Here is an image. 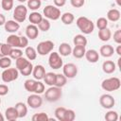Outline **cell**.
Segmentation results:
<instances>
[{
	"instance_id": "36",
	"label": "cell",
	"mask_w": 121,
	"mask_h": 121,
	"mask_svg": "<svg viewBox=\"0 0 121 121\" xmlns=\"http://www.w3.org/2000/svg\"><path fill=\"white\" fill-rule=\"evenodd\" d=\"M10 65H11V59L9 56L0 58V68L6 69V68H9Z\"/></svg>"
},
{
	"instance_id": "42",
	"label": "cell",
	"mask_w": 121,
	"mask_h": 121,
	"mask_svg": "<svg viewBox=\"0 0 121 121\" xmlns=\"http://www.w3.org/2000/svg\"><path fill=\"white\" fill-rule=\"evenodd\" d=\"M96 26L98 29H103L108 27V20L105 17H100L96 20Z\"/></svg>"
},
{
	"instance_id": "33",
	"label": "cell",
	"mask_w": 121,
	"mask_h": 121,
	"mask_svg": "<svg viewBox=\"0 0 121 121\" xmlns=\"http://www.w3.org/2000/svg\"><path fill=\"white\" fill-rule=\"evenodd\" d=\"M50 26H51L50 22H49V20L46 19V18H43L42 21L38 24V28H39V30L43 31V32L48 31V30L50 29Z\"/></svg>"
},
{
	"instance_id": "38",
	"label": "cell",
	"mask_w": 121,
	"mask_h": 121,
	"mask_svg": "<svg viewBox=\"0 0 121 121\" xmlns=\"http://www.w3.org/2000/svg\"><path fill=\"white\" fill-rule=\"evenodd\" d=\"M75 118H76L75 112L71 109H69V110L66 109V111L64 112V116H63V121H73V120H75Z\"/></svg>"
},
{
	"instance_id": "12",
	"label": "cell",
	"mask_w": 121,
	"mask_h": 121,
	"mask_svg": "<svg viewBox=\"0 0 121 121\" xmlns=\"http://www.w3.org/2000/svg\"><path fill=\"white\" fill-rule=\"evenodd\" d=\"M39 35V28L36 25H28L26 27V36L27 37V39L30 40H35Z\"/></svg>"
},
{
	"instance_id": "58",
	"label": "cell",
	"mask_w": 121,
	"mask_h": 121,
	"mask_svg": "<svg viewBox=\"0 0 121 121\" xmlns=\"http://www.w3.org/2000/svg\"><path fill=\"white\" fill-rule=\"evenodd\" d=\"M0 8H1V3H0Z\"/></svg>"
},
{
	"instance_id": "11",
	"label": "cell",
	"mask_w": 121,
	"mask_h": 121,
	"mask_svg": "<svg viewBox=\"0 0 121 121\" xmlns=\"http://www.w3.org/2000/svg\"><path fill=\"white\" fill-rule=\"evenodd\" d=\"M62 74L67 78H74L78 74V67L74 63H66L62 65Z\"/></svg>"
},
{
	"instance_id": "48",
	"label": "cell",
	"mask_w": 121,
	"mask_h": 121,
	"mask_svg": "<svg viewBox=\"0 0 121 121\" xmlns=\"http://www.w3.org/2000/svg\"><path fill=\"white\" fill-rule=\"evenodd\" d=\"M21 37V43H20V48H26L28 45V39L26 36H20Z\"/></svg>"
},
{
	"instance_id": "45",
	"label": "cell",
	"mask_w": 121,
	"mask_h": 121,
	"mask_svg": "<svg viewBox=\"0 0 121 121\" xmlns=\"http://www.w3.org/2000/svg\"><path fill=\"white\" fill-rule=\"evenodd\" d=\"M45 90V87H44V84L41 81V80H37V85H36V88H35V91H34V94H38V95H41L44 92Z\"/></svg>"
},
{
	"instance_id": "50",
	"label": "cell",
	"mask_w": 121,
	"mask_h": 121,
	"mask_svg": "<svg viewBox=\"0 0 121 121\" xmlns=\"http://www.w3.org/2000/svg\"><path fill=\"white\" fill-rule=\"evenodd\" d=\"M53 1H54V6H56L58 8L63 7L66 3V0H53Z\"/></svg>"
},
{
	"instance_id": "19",
	"label": "cell",
	"mask_w": 121,
	"mask_h": 121,
	"mask_svg": "<svg viewBox=\"0 0 121 121\" xmlns=\"http://www.w3.org/2000/svg\"><path fill=\"white\" fill-rule=\"evenodd\" d=\"M116 69V65L112 60H105L102 63V70L105 74H112Z\"/></svg>"
},
{
	"instance_id": "15",
	"label": "cell",
	"mask_w": 121,
	"mask_h": 121,
	"mask_svg": "<svg viewBox=\"0 0 121 121\" xmlns=\"http://www.w3.org/2000/svg\"><path fill=\"white\" fill-rule=\"evenodd\" d=\"M85 58L86 60L91 63H95L99 60V53L95 49H89L85 52Z\"/></svg>"
},
{
	"instance_id": "8",
	"label": "cell",
	"mask_w": 121,
	"mask_h": 121,
	"mask_svg": "<svg viewBox=\"0 0 121 121\" xmlns=\"http://www.w3.org/2000/svg\"><path fill=\"white\" fill-rule=\"evenodd\" d=\"M48 57V64L53 69H60L63 65V60L58 52H50Z\"/></svg>"
},
{
	"instance_id": "52",
	"label": "cell",
	"mask_w": 121,
	"mask_h": 121,
	"mask_svg": "<svg viewBox=\"0 0 121 121\" xmlns=\"http://www.w3.org/2000/svg\"><path fill=\"white\" fill-rule=\"evenodd\" d=\"M114 52L120 57L121 56V45L119 44V45H117V47H116V49H114Z\"/></svg>"
},
{
	"instance_id": "28",
	"label": "cell",
	"mask_w": 121,
	"mask_h": 121,
	"mask_svg": "<svg viewBox=\"0 0 121 121\" xmlns=\"http://www.w3.org/2000/svg\"><path fill=\"white\" fill-rule=\"evenodd\" d=\"M36 85H37V79H35V78L34 79H31V78L26 79L25 81V83H24L25 89L27 92H29V93H34L35 88H36Z\"/></svg>"
},
{
	"instance_id": "20",
	"label": "cell",
	"mask_w": 121,
	"mask_h": 121,
	"mask_svg": "<svg viewBox=\"0 0 121 121\" xmlns=\"http://www.w3.org/2000/svg\"><path fill=\"white\" fill-rule=\"evenodd\" d=\"M59 54L60 56L66 57L72 54V47L67 43H61L59 46Z\"/></svg>"
},
{
	"instance_id": "3",
	"label": "cell",
	"mask_w": 121,
	"mask_h": 121,
	"mask_svg": "<svg viewBox=\"0 0 121 121\" xmlns=\"http://www.w3.org/2000/svg\"><path fill=\"white\" fill-rule=\"evenodd\" d=\"M62 96L61 88L57 87L55 85L50 86L44 93V98L48 102H56Z\"/></svg>"
},
{
	"instance_id": "23",
	"label": "cell",
	"mask_w": 121,
	"mask_h": 121,
	"mask_svg": "<svg viewBox=\"0 0 121 121\" xmlns=\"http://www.w3.org/2000/svg\"><path fill=\"white\" fill-rule=\"evenodd\" d=\"M98 38L102 42H108L112 38V31H111V29H109L108 27L103 28V29H99V31H98Z\"/></svg>"
},
{
	"instance_id": "13",
	"label": "cell",
	"mask_w": 121,
	"mask_h": 121,
	"mask_svg": "<svg viewBox=\"0 0 121 121\" xmlns=\"http://www.w3.org/2000/svg\"><path fill=\"white\" fill-rule=\"evenodd\" d=\"M45 68L42 65V64H37L35 66H33V70H32V75L33 78L37 80H41L43 78L44 75H45Z\"/></svg>"
},
{
	"instance_id": "41",
	"label": "cell",
	"mask_w": 121,
	"mask_h": 121,
	"mask_svg": "<svg viewBox=\"0 0 121 121\" xmlns=\"http://www.w3.org/2000/svg\"><path fill=\"white\" fill-rule=\"evenodd\" d=\"M66 109L64 107H59L55 110V116L56 119L60 120V121H63V116H64V112H65Z\"/></svg>"
},
{
	"instance_id": "18",
	"label": "cell",
	"mask_w": 121,
	"mask_h": 121,
	"mask_svg": "<svg viewBox=\"0 0 121 121\" xmlns=\"http://www.w3.org/2000/svg\"><path fill=\"white\" fill-rule=\"evenodd\" d=\"M99 53L102 57L104 58H110L113 55L114 53V48L111 45V44H105V45H102L99 49Z\"/></svg>"
},
{
	"instance_id": "25",
	"label": "cell",
	"mask_w": 121,
	"mask_h": 121,
	"mask_svg": "<svg viewBox=\"0 0 121 121\" xmlns=\"http://www.w3.org/2000/svg\"><path fill=\"white\" fill-rule=\"evenodd\" d=\"M86 52L85 46H79V45H75V47L72 49V54L76 59H81L84 57Z\"/></svg>"
},
{
	"instance_id": "46",
	"label": "cell",
	"mask_w": 121,
	"mask_h": 121,
	"mask_svg": "<svg viewBox=\"0 0 121 121\" xmlns=\"http://www.w3.org/2000/svg\"><path fill=\"white\" fill-rule=\"evenodd\" d=\"M72 7L74 8H81L85 4V0H70Z\"/></svg>"
},
{
	"instance_id": "22",
	"label": "cell",
	"mask_w": 121,
	"mask_h": 121,
	"mask_svg": "<svg viewBox=\"0 0 121 121\" xmlns=\"http://www.w3.org/2000/svg\"><path fill=\"white\" fill-rule=\"evenodd\" d=\"M120 11L117 9H111L107 12V20L111 22H117L120 19Z\"/></svg>"
},
{
	"instance_id": "55",
	"label": "cell",
	"mask_w": 121,
	"mask_h": 121,
	"mask_svg": "<svg viewBox=\"0 0 121 121\" xmlns=\"http://www.w3.org/2000/svg\"><path fill=\"white\" fill-rule=\"evenodd\" d=\"M1 57H3V55H2V52H1V43H0V58Z\"/></svg>"
},
{
	"instance_id": "34",
	"label": "cell",
	"mask_w": 121,
	"mask_h": 121,
	"mask_svg": "<svg viewBox=\"0 0 121 121\" xmlns=\"http://www.w3.org/2000/svg\"><path fill=\"white\" fill-rule=\"evenodd\" d=\"M42 5V0H27V9L36 11L40 9Z\"/></svg>"
},
{
	"instance_id": "53",
	"label": "cell",
	"mask_w": 121,
	"mask_h": 121,
	"mask_svg": "<svg viewBox=\"0 0 121 121\" xmlns=\"http://www.w3.org/2000/svg\"><path fill=\"white\" fill-rule=\"evenodd\" d=\"M115 3L118 7H121V0H115Z\"/></svg>"
},
{
	"instance_id": "7",
	"label": "cell",
	"mask_w": 121,
	"mask_h": 121,
	"mask_svg": "<svg viewBox=\"0 0 121 121\" xmlns=\"http://www.w3.org/2000/svg\"><path fill=\"white\" fill-rule=\"evenodd\" d=\"M27 15V7L20 4L15 7L13 11V19L18 23H23L26 19Z\"/></svg>"
},
{
	"instance_id": "59",
	"label": "cell",
	"mask_w": 121,
	"mask_h": 121,
	"mask_svg": "<svg viewBox=\"0 0 121 121\" xmlns=\"http://www.w3.org/2000/svg\"><path fill=\"white\" fill-rule=\"evenodd\" d=\"M43 1H47V0H43Z\"/></svg>"
},
{
	"instance_id": "9",
	"label": "cell",
	"mask_w": 121,
	"mask_h": 121,
	"mask_svg": "<svg viewBox=\"0 0 121 121\" xmlns=\"http://www.w3.org/2000/svg\"><path fill=\"white\" fill-rule=\"evenodd\" d=\"M99 104L102 108L110 110L114 106L115 100L112 95H111L109 94H104L99 97Z\"/></svg>"
},
{
	"instance_id": "31",
	"label": "cell",
	"mask_w": 121,
	"mask_h": 121,
	"mask_svg": "<svg viewBox=\"0 0 121 121\" xmlns=\"http://www.w3.org/2000/svg\"><path fill=\"white\" fill-rule=\"evenodd\" d=\"M29 60H27L26 58H24L23 56L20 57L19 59L15 60V64H16V68L18 71H21L23 68H25L28 63H29Z\"/></svg>"
},
{
	"instance_id": "21",
	"label": "cell",
	"mask_w": 121,
	"mask_h": 121,
	"mask_svg": "<svg viewBox=\"0 0 121 121\" xmlns=\"http://www.w3.org/2000/svg\"><path fill=\"white\" fill-rule=\"evenodd\" d=\"M14 107L17 110L19 118H23L27 114V106L24 102H17Z\"/></svg>"
},
{
	"instance_id": "5",
	"label": "cell",
	"mask_w": 121,
	"mask_h": 121,
	"mask_svg": "<svg viewBox=\"0 0 121 121\" xmlns=\"http://www.w3.org/2000/svg\"><path fill=\"white\" fill-rule=\"evenodd\" d=\"M19 77V71L17 68H6L1 74V78L5 83H9L14 81Z\"/></svg>"
},
{
	"instance_id": "30",
	"label": "cell",
	"mask_w": 121,
	"mask_h": 121,
	"mask_svg": "<svg viewBox=\"0 0 121 121\" xmlns=\"http://www.w3.org/2000/svg\"><path fill=\"white\" fill-rule=\"evenodd\" d=\"M60 20L64 25H71L75 20V16L71 12H64L60 15Z\"/></svg>"
},
{
	"instance_id": "27",
	"label": "cell",
	"mask_w": 121,
	"mask_h": 121,
	"mask_svg": "<svg viewBox=\"0 0 121 121\" xmlns=\"http://www.w3.org/2000/svg\"><path fill=\"white\" fill-rule=\"evenodd\" d=\"M43 81L46 85L48 86H53L55 85V81H56V74L53 72H48L45 73L44 77H43Z\"/></svg>"
},
{
	"instance_id": "32",
	"label": "cell",
	"mask_w": 121,
	"mask_h": 121,
	"mask_svg": "<svg viewBox=\"0 0 121 121\" xmlns=\"http://www.w3.org/2000/svg\"><path fill=\"white\" fill-rule=\"evenodd\" d=\"M67 82V78L63 74H56V81H55V86L62 88Z\"/></svg>"
},
{
	"instance_id": "56",
	"label": "cell",
	"mask_w": 121,
	"mask_h": 121,
	"mask_svg": "<svg viewBox=\"0 0 121 121\" xmlns=\"http://www.w3.org/2000/svg\"><path fill=\"white\" fill-rule=\"evenodd\" d=\"M18 1H19L20 3H25V2H26L27 0H18Z\"/></svg>"
},
{
	"instance_id": "6",
	"label": "cell",
	"mask_w": 121,
	"mask_h": 121,
	"mask_svg": "<svg viewBox=\"0 0 121 121\" xmlns=\"http://www.w3.org/2000/svg\"><path fill=\"white\" fill-rule=\"evenodd\" d=\"M54 48V43L52 41H43V42H40L37 45V48H36V51H37V54L41 55V56H45L47 54H49L50 52H52Z\"/></svg>"
},
{
	"instance_id": "4",
	"label": "cell",
	"mask_w": 121,
	"mask_h": 121,
	"mask_svg": "<svg viewBox=\"0 0 121 121\" xmlns=\"http://www.w3.org/2000/svg\"><path fill=\"white\" fill-rule=\"evenodd\" d=\"M43 13L44 17L48 20H53L56 21L59 18H60V9L53 5H47L43 10Z\"/></svg>"
},
{
	"instance_id": "17",
	"label": "cell",
	"mask_w": 121,
	"mask_h": 121,
	"mask_svg": "<svg viewBox=\"0 0 121 121\" xmlns=\"http://www.w3.org/2000/svg\"><path fill=\"white\" fill-rule=\"evenodd\" d=\"M5 118L9 121H15L17 118H19L18 112L15 107H9L5 111Z\"/></svg>"
},
{
	"instance_id": "44",
	"label": "cell",
	"mask_w": 121,
	"mask_h": 121,
	"mask_svg": "<svg viewBox=\"0 0 121 121\" xmlns=\"http://www.w3.org/2000/svg\"><path fill=\"white\" fill-rule=\"evenodd\" d=\"M32 70H33V64L31 63V61H29V63L25 67L23 68L21 71H19V73H21L23 76H29L32 74Z\"/></svg>"
},
{
	"instance_id": "2",
	"label": "cell",
	"mask_w": 121,
	"mask_h": 121,
	"mask_svg": "<svg viewBox=\"0 0 121 121\" xmlns=\"http://www.w3.org/2000/svg\"><path fill=\"white\" fill-rule=\"evenodd\" d=\"M121 87V81L118 78L116 77H112V78H109L104 79L101 82V88L104 91L107 92H113L118 90Z\"/></svg>"
},
{
	"instance_id": "37",
	"label": "cell",
	"mask_w": 121,
	"mask_h": 121,
	"mask_svg": "<svg viewBox=\"0 0 121 121\" xmlns=\"http://www.w3.org/2000/svg\"><path fill=\"white\" fill-rule=\"evenodd\" d=\"M31 119L32 121H48L49 117L45 112H39V113H35Z\"/></svg>"
},
{
	"instance_id": "10",
	"label": "cell",
	"mask_w": 121,
	"mask_h": 121,
	"mask_svg": "<svg viewBox=\"0 0 121 121\" xmlns=\"http://www.w3.org/2000/svg\"><path fill=\"white\" fill-rule=\"evenodd\" d=\"M26 103H27V106H29L30 108H32V109H38L43 104V98L38 94H32V95H30L27 96Z\"/></svg>"
},
{
	"instance_id": "14",
	"label": "cell",
	"mask_w": 121,
	"mask_h": 121,
	"mask_svg": "<svg viewBox=\"0 0 121 121\" xmlns=\"http://www.w3.org/2000/svg\"><path fill=\"white\" fill-rule=\"evenodd\" d=\"M5 30L7 32H9V33H15L17 30H19L20 28V24L18 22H16L15 20H8L6 21L5 25Z\"/></svg>"
},
{
	"instance_id": "47",
	"label": "cell",
	"mask_w": 121,
	"mask_h": 121,
	"mask_svg": "<svg viewBox=\"0 0 121 121\" xmlns=\"http://www.w3.org/2000/svg\"><path fill=\"white\" fill-rule=\"evenodd\" d=\"M113 41L117 44H120L121 43V29H117L113 33Z\"/></svg>"
},
{
	"instance_id": "43",
	"label": "cell",
	"mask_w": 121,
	"mask_h": 121,
	"mask_svg": "<svg viewBox=\"0 0 121 121\" xmlns=\"http://www.w3.org/2000/svg\"><path fill=\"white\" fill-rule=\"evenodd\" d=\"M12 48H13V47H11V46H10L9 44H8L7 43H1V52H2L3 57H5V56H9V54H10Z\"/></svg>"
},
{
	"instance_id": "51",
	"label": "cell",
	"mask_w": 121,
	"mask_h": 121,
	"mask_svg": "<svg viewBox=\"0 0 121 121\" xmlns=\"http://www.w3.org/2000/svg\"><path fill=\"white\" fill-rule=\"evenodd\" d=\"M5 23H6V17H5L4 14L0 13V26H4Z\"/></svg>"
},
{
	"instance_id": "35",
	"label": "cell",
	"mask_w": 121,
	"mask_h": 121,
	"mask_svg": "<svg viewBox=\"0 0 121 121\" xmlns=\"http://www.w3.org/2000/svg\"><path fill=\"white\" fill-rule=\"evenodd\" d=\"M104 118L106 121H116V120H118V113L115 111L110 110L106 112Z\"/></svg>"
},
{
	"instance_id": "40",
	"label": "cell",
	"mask_w": 121,
	"mask_h": 121,
	"mask_svg": "<svg viewBox=\"0 0 121 121\" xmlns=\"http://www.w3.org/2000/svg\"><path fill=\"white\" fill-rule=\"evenodd\" d=\"M22 56H23V51L20 48H12L9 57L11 60H17V59H19Z\"/></svg>"
},
{
	"instance_id": "54",
	"label": "cell",
	"mask_w": 121,
	"mask_h": 121,
	"mask_svg": "<svg viewBox=\"0 0 121 121\" xmlns=\"http://www.w3.org/2000/svg\"><path fill=\"white\" fill-rule=\"evenodd\" d=\"M5 120V117L3 116V114L0 112V121H4Z\"/></svg>"
},
{
	"instance_id": "57",
	"label": "cell",
	"mask_w": 121,
	"mask_h": 121,
	"mask_svg": "<svg viewBox=\"0 0 121 121\" xmlns=\"http://www.w3.org/2000/svg\"><path fill=\"white\" fill-rule=\"evenodd\" d=\"M0 104H1V97H0Z\"/></svg>"
},
{
	"instance_id": "29",
	"label": "cell",
	"mask_w": 121,
	"mask_h": 121,
	"mask_svg": "<svg viewBox=\"0 0 121 121\" xmlns=\"http://www.w3.org/2000/svg\"><path fill=\"white\" fill-rule=\"evenodd\" d=\"M25 54L26 56V59L29 60H34L37 58V51L32 46H26L25 49Z\"/></svg>"
},
{
	"instance_id": "1",
	"label": "cell",
	"mask_w": 121,
	"mask_h": 121,
	"mask_svg": "<svg viewBox=\"0 0 121 121\" xmlns=\"http://www.w3.org/2000/svg\"><path fill=\"white\" fill-rule=\"evenodd\" d=\"M76 25L83 34H91L95 29V25L92 20L85 16H80L77 19Z\"/></svg>"
},
{
	"instance_id": "26",
	"label": "cell",
	"mask_w": 121,
	"mask_h": 121,
	"mask_svg": "<svg viewBox=\"0 0 121 121\" xmlns=\"http://www.w3.org/2000/svg\"><path fill=\"white\" fill-rule=\"evenodd\" d=\"M73 43L75 45H79V46H86L87 45V39L83 34H77L74 39H73Z\"/></svg>"
},
{
	"instance_id": "39",
	"label": "cell",
	"mask_w": 121,
	"mask_h": 121,
	"mask_svg": "<svg viewBox=\"0 0 121 121\" xmlns=\"http://www.w3.org/2000/svg\"><path fill=\"white\" fill-rule=\"evenodd\" d=\"M1 8L6 11L11 10L13 8V0H1Z\"/></svg>"
},
{
	"instance_id": "16",
	"label": "cell",
	"mask_w": 121,
	"mask_h": 121,
	"mask_svg": "<svg viewBox=\"0 0 121 121\" xmlns=\"http://www.w3.org/2000/svg\"><path fill=\"white\" fill-rule=\"evenodd\" d=\"M20 43H21V37L14 33L10 34L7 38V43L13 48H20Z\"/></svg>"
},
{
	"instance_id": "24",
	"label": "cell",
	"mask_w": 121,
	"mask_h": 121,
	"mask_svg": "<svg viewBox=\"0 0 121 121\" xmlns=\"http://www.w3.org/2000/svg\"><path fill=\"white\" fill-rule=\"evenodd\" d=\"M43 18V15H42L40 12H38V11H32V12L28 15V20H29L30 24L36 25V26H38V24L42 21Z\"/></svg>"
},
{
	"instance_id": "49",
	"label": "cell",
	"mask_w": 121,
	"mask_h": 121,
	"mask_svg": "<svg viewBox=\"0 0 121 121\" xmlns=\"http://www.w3.org/2000/svg\"><path fill=\"white\" fill-rule=\"evenodd\" d=\"M9 93V87L6 84H0V96L6 95Z\"/></svg>"
}]
</instances>
